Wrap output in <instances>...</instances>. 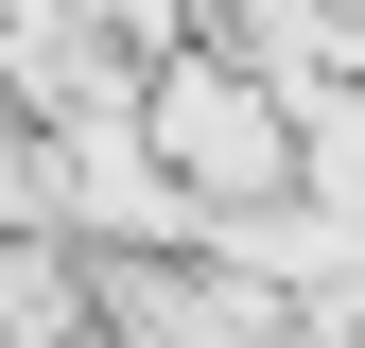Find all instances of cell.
<instances>
[{"mask_svg": "<svg viewBox=\"0 0 365 348\" xmlns=\"http://www.w3.org/2000/svg\"><path fill=\"white\" fill-rule=\"evenodd\" d=\"M140 140H157V174L209 209V227H226V209H261V192H296V105L226 53V35L140 70ZM209 227H192V244H209Z\"/></svg>", "mask_w": 365, "mask_h": 348, "instance_id": "cell-1", "label": "cell"}, {"mask_svg": "<svg viewBox=\"0 0 365 348\" xmlns=\"http://www.w3.org/2000/svg\"><path fill=\"white\" fill-rule=\"evenodd\" d=\"M70 331H105V314H87V244L0 227V348H70Z\"/></svg>", "mask_w": 365, "mask_h": 348, "instance_id": "cell-2", "label": "cell"}]
</instances>
